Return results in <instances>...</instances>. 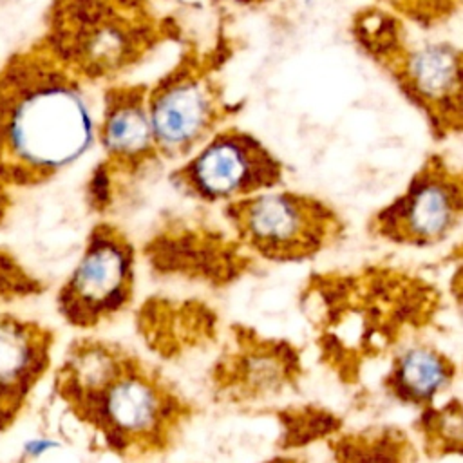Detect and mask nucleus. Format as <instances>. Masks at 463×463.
I'll use <instances>...</instances> for the list:
<instances>
[{
	"label": "nucleus",
	"instance_id": "obj_1",
	"mask_svg": "<svg viewBox=\"0 0 463 463\" xmlns=\"http://www.w3.org/2000/svg\"><path fill=\"white\" fill-rule=\"evenodd\" d=\"M54 391L69 412L121 458L166 452L194 414L159 369L101 338H76L67 347L54 371Z\"/></svg>",
	"mask_w": 463,
	"mask_h": 463
},
{
	"label": "nucleus",
	"instance_id": "obj_2",
	"mask_svg": "<svg viewBox=\"0 0 463 463\" xmlns=\"http://www.w3.org/2000/svg\"><path fill=\"white\" fill-rule=\"evenodd\" d=\"M83 81L38 42L0 71V183L31 188L80 161L96 143Z\"/></svg>",
	"mask_w": 463,
	"mask_h": 463
},
{
	"label": "nucleus",
	"instance_id": "obj_3",
	"mask_svg": "<svg viewBox=\"0 0 463 463\" xmlns=\"http://www.w3.org/2000/svg\"><path fill=\"white\" fill-rule=\"evenodd\" d=\"M179 33L148 0H54L42 45L85 81H114Z\"/></svg>",
	"mask_w": 463,
	"mask_h": 463
},
{
	"label": "nucleus",
	"instance_id": "obj_4",
	"mask_svg": "<svg viewBox=\"0 0 463 463\" xmlns=\"http://www.w3.org/2000/svg\"><path fill=\"white\" fill-rule=\"evenodd\" d=\"M226 52L219 47H188L175 65L146 87V110L161 159L183 161L215 130L224 127L235 107L219 80Z\"/></svg>",
	"mask_w": 463,
	"mask_h": 463
},
{
	"label": "nucleus",
	"instance_id": "obj_5",
	"mask_svg": "<svg viewBox=\"0 0 463 463\" xmlns=\"http://www.w3.org/2000/svg\"><path fill=\"white\" fill-rule=\"evenodd\" d=\"M235 241L269 262H300L342 241L345 221L327 201L295 190H264L222 204Z\"/></svg>",
	"mask_w": 463,
	"mask_h": 463
},
{
	"label": "nucleus",
	"instance_id": "obj_6",
	"mask_svg": "<svg viewBox=\"0 0 463 463\" xmlns=\"http://www.w3.org/2000/svg\"><path fill=\"white\" fill-rule=\"evenodd\" d=\"M170 183L184 197L226 204L284 183V163L255 134L221 127L170 172Z\"/></svg>",
	"mask_w": 463,
	"mask_h": 463
},
{
	"label": "nucleus",
	"instance_id": "obj_7",
	"mask_svg": "<svg viewBox=\"0 0 463 463\" xmlns=\"http://www.w3.org/2000/svg\"><path fill=\"white\" fill-rule=\"evenodd\" d=\"M136 248L112 222L90 228L78 262L56 293V311L74 329H96L123 313L136 291Z\"/></svg>",
	"mask_w": 463,
	"mask_h": 463
},
{
	"label": "nucleus",
	"instance_id": "obj_8",
	"mask_svg": "<svg viewBox=\"0 0 463 463\" xmlns=\"http://www.w3.org/2000/svg\"><path fill=\"white\" fill-rule=\"evenodd\" d=\"M463 219V175L441 154H430L405 188L367 221V232L385 242L429 248L447 241Z\"/></svg>",
	"mask_w": 463,
	"mask_h": 463
},
{
	"label": "nucleus",
	"instance_id": "obj_9",
	"mask_svg": "<svg viewBox=\"0 0 463 463\" xmlns=\"http://www.w3.org/2000/svg\"><path fill=\"white\" fill-rule=\"evenodd\" d=\"M403 98L416 107L436 139L461 132V49L449 42L412 45L407 40L382 65Z\"/></svg>",
	"mask_w": 463,
	"mask_h": 463
},
{
	"label": "nucleus",
	"instance_id": "obj_10",
	"mask_svg": "<svg viewBox=\"0 0 463 463\" xmlns=\"http://www.w3.org/2000/svg\"><path fill=\"white\" fill-rule=\"evenodd\" d=\"M54 344L49 326L0 309V436L14 427L47 376Z\"/></svg>",
	"mask_w": 463,
	"mask_h": 463
},
{
	"label": "nucleus",
	"instance_id": "obj_11",
	"mask_svg": "<svg viewBox=\"0 0 463 463\" xmlns=\"http://www.w3.org/2000/svg\"><path fill=\"white\" fill-rule=\"evenodd\" d=\"M300 373V356L291 344L239 327L233 349L215 367V385L228 392L230 400L257 402L282 392Z\"/></svg>",
	"mask_w": 463,
	"mask_h": 463
},
{
	"label": "nucleus",
	"instance_id": "obj_12",
	"mask_svg": "<svg viewBox=\"0 0 463 463\" xmlns=\"http://www.w3.org/2000/svg\"><path fill=\"white\" fill-rule=\"evenodd\" d=\"M146 87L145 83H114L103 92L96 141L105 152L101 163L114 179L136 175L161 159L148 119Z\"/></svg>",
	"mask_w": 463,
	"mask_h": 463
},
{
	"label": "nucleus",
	"instance_id": "obj_13",
	"mask_svg": "<svg viewBox=\"0 0 463 463\" xmlns=\"http://www.w3.org/2000/svg\"><path fill=\"white\" fill-rule=\"evenodd\" d=\"M148 257L157 271L181 273L215 286L233 282L251 262L235 241L204 228H172L148 244Z\"/></svg>",
	"mask_w": 463,
	"mask_h": 463
},
{
	"label": "nucleus",
	"instance_id": "obj_14",
	"mask_svg": "<svg viewBox=\"0 0 463 463\" xmlns=\"http://www.w3.org/2000/svg\"><path fill=\"white\" fill-rule=\"evenodd\" d=\"M458 365L449 354L430 344H412L394 354L383 387L403 405L425 409L454 383Z\"/></svg>",
	"mask_w": 463,
	"mask_h": 463
},
{
	"label": "nucleus",
	"instance_id": "obj_15",
	"mask_svg": "<svg viewBox=\"0 0 463 463\" xmlns=\"http://www.w3.org/2000/svg\"><path fill=\"white\" fill-rule=\"evenodd\" d=\"M336 463H412L414 450L398 429H369L336 438L333 443Z\"/></svg>",
	"mask_w": 463,
	"mask_h": 463
},
{
	"label": "nucleus",
	"instance_id": "obj_16",
	"mask_svg": "<svg viewBox=\"0 0 463 463\" xmlns=\"http://www.w3.org/2000/svg\"><path fill=\"white\" fill-rule=\"evenodd\" d=\"M351 34L356 45L378 67L407 40L402 20L387 7L367 5L354 13Z\"/></svg>",
	"mask_w": 463,
	"mask_h": 463
},
{
	"label": "nucleus",
	"instance_id": "obj_17",
	"mask_svg": "<svg viewBox=\"0 0 463 463\" xmlns=\"http://www.w3.org/2000/svg\"><path fill=\"white\" fill-rule=\"evenodd\" d=\"M461 402L456 396L441 407L429 405L421 409L418 430L421 434L423 449L427 454L432 458H445L450 454L458 456L461 452Z\"/></svg>",
	"mask_w": 463,
	"mask_h": 463
},
{
	"label": "nucleus",
	"instance_id": "obj_18",
	"mask_svg": "<svg viewBox=\"0 0 463 463\" xmlns=\"http://www.w3.org/2000/svg\"><path fill=\"white\" fill-rule=\"evenodd\" d=\"M288 421L284 425L286 438L284 447L293 449L307 445L313 439L326 438L340 429V420L327 411H309V409H291L286 412Z\"/></svg>",
	"mask_w": 463,
	"mask_h": 463
},
{
	"label": "nucleus",
	"instance_id": "obj_19",
	"mask_svg": "<svg viewBox=\"0 0 463 463\" xmlns=\"http://www.w3.org/2000/svg\"><path fill=\"white\" fill-rule=\"evenodd\" d=\"M43 291V282L13 251L0 248V300H22Z\"/></svg>",
	"mask_w": 463,
	"mask_h": 463
},
{
	"label": "nucleus",
	"instance_id": "obj_20",
	"mask_svg": "<svg viewBox=\"0 0 463 463\" xmlns=\"http://www.w3.org/2000/svg\"><path fill=\"white\" fill-rule=\"evenodd\" d=\"M394 14H405L407 18L430 25L450 16L458 7L459 0H383Z\"/></svg>",
	"mask_w": 463,
	"mask_h": 463
},
{
	"label": "nucleus",
	"instance_id": "obj_21",
	"mask_svg": "<svg viewBox=\"0 0 463 463\" xmlns=\"http://www.w3.org/2000/svg\"><path fill=\"white\" fill-rule=\"evenodd\" d=\"M54 447H58V443L54 439H47V438H34V439H27V443L24 445V454L25 458H40L45 452L52 450Z\"/></svg>",
	"mask_w": 463,
	"mask_h": 463
},
{
	"label": "nucleus",
	"instance_id": "obj_22",
	"mask_svg": "<svg viewBox=\"0 0 463 463\" xmlns=\"http://www.w3.org/2000/svg\"><path fill=\"white\" fill-rule=\"evenodd\" d=\"M11 188H7L5 184L0 183V226L5 222L9 212H11V206H13V199H11Z\"/></svg>",
	"mask_w": 463,
	"mask_h": 463
},
{
	"label": "nucleus",
	"instance_id": "obj_23",
	"mask_svg": "<svg viewBox=\"0 0 463 463\" xmlns=\"http://www.w3.org/2000/svg\"><path fill=\"white\" fill-rule=\"evenodd\" d=\"M260 463H304V461L300 458H297V456H275V458L264 459Z\"/></svg>",
	"mask_w": 463,
	"mask_h": 463
},
{
	"label": "nucleus",
	"instance_id": "obj_24",
	"mask_svg": "<svg viewBox=\"0 0 463 463\" xmlns=\"http://www.w3.org/2000/svg\"><path fill=\"white\" fill-rule=\"evenodd\" d=\"M2 2H5V0H2Z\"/></svg>",
	"mask_w": 463,
	"mask_h": 463
}]
</instances>
